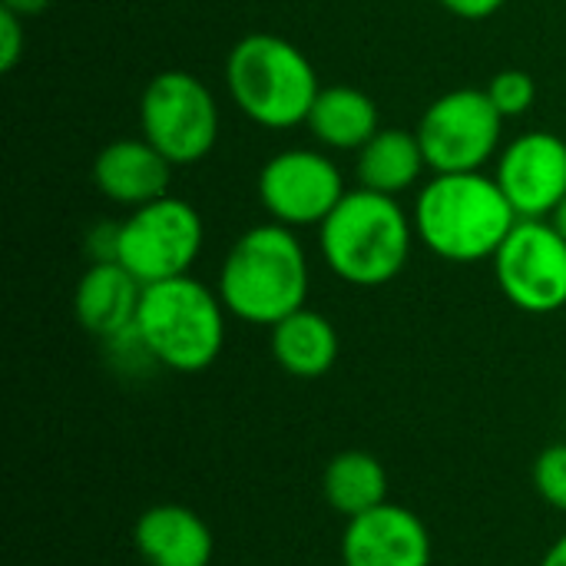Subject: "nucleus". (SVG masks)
Returning a JSON list of instances; mask_svg holds the SVG:
<instances>
[{
  "instance_id": "22",
  "label": "nucleus",
  "mask_w": 566,
  "mask_h": 566,
  "mask_svg": "<svg viewBox=\"0 0 566 566\" xmlns=\"http://www.w3.org/2000/svg\"><path fill=\"white\" fill-rule=\"evenodd\" d=\"M27 20L3 10L0 7V70L3 73H13V66L20 63L23 50H27Z\"/></svg>"
},
{
  "instance_id": "15",
  "label": "nucleus",
  "mask_w": 566,
  "mask_h": 566,
  "mask_svg": "<svg viewBox=\"0 0 566 566\" xmlns=\"http://www.w3.org/2000/svg\"><path fill=\"white\" fill-rule=\"evenodd\" d=\"M133 547L146 566H209L216 541L209 524L182 504H156L136 517Z\"/></svg>"
},
{
  "instance_id": "11",
  "label": "nucleus",
  "mask_w": 566,
  "mask_h": 566,
  "mask_svg": "<svg viewBox=\"0 0 566 566\" xmlns=\"http://www.w3.org/2000/svg\"><path fill=\"white\" fill-rule=\"evenodd\" d=\"M494 179L517 219H551L566 199V139L547 129L514 136L494 159Z\"/></svg>"
},
{
  "instance_id": "20",
  "label": "nucleus",
  "mask_w": 566,
  "mask_h": 566,
  "mask_svg": "<svg viewBox=\"0 0 566 566\" xmlns=\"http://www.w3.org/2000/svg\"><path fill=\"white\" fill-rule=\"evenodd\" d=\"M484 90L504 119H517V116L531 113V106L537 99V83L527 70H501L491 76V83Z\"/></svg>"
},
{
  "instance_id": "18",
  "label": "nucleus",
  "mask_w": 566,
  "mask_h": 566,
  "mask_svg": "<svg viewBox=\"0 0 566 566\" xmlns=\"http://www.w3.org/2000/svg\"><path fill=\"white\" fill-rule=\"evenodd\" d=\"M338 328L315 308H298L272 325V358L292 378H322L338 361Z\"/></svg>"
},
{
  "instance_id": "7",
  "label": "nucleus",
  "mask_w": 566,
  "mask_h": 566,
  "mask_svg": "<svg viewBox=\"0 0 566 566\" xmlns=\"http://www.w3.org/2000/svg\"><path fill=\"white\" fill-rule=\"evenodd\" d=\"M202 242L206 226L199 209L169 192L156 202L133 209L119 222L116 262L143 285H156L166 279L192 275Z\"/></svg>"
},
{
  "instance_id": "12",
  "label": "nucleus",
  "mask_w": 566,
  "mask_h": 566,
  "mask_svg": "<svg viewBox=\"0 0 566 566\" xmlns=\"http://www.w3.org/2000/svg\"><path fill=\"white\" fill-rule=\"evenodd\" d=\"M342 564L431 566V534L411 507L381 504L345 524Z\"/></svg>"
},
{
  "instance_id": "13",
  "label": "nucleus",
  "mask_w": 566,
  "mask_h": 566,
  "mask_svg": "<svg viewBox=\"0 0 566 566\" xmlns=\"http://www.w3.org/2000/svg\"><path fill=\"white\" fill-rule=\"evenodd\" d=\"M172 169L176 166L146 136H123L96 153L93 186L103 199L133 212L169 196Z\"/></svg>"
},
{
  "instance_id": "10",
  "label": "nucleus",
  "mask_w": 566,
  "mask_h": 566,
  "mask_svg": "<svg viewBox=\"0 0 566 566\" xmlns=\"http://www.w3.org/2000/svg\"><path fill=\"white\" fill-rule=\"evenodd\" d=\"M345 192L338 163L315 146L282 149L259 169V202L272 222L289 229L322 226Z\"/></svg>"
},
{
  "instance_id": "4",
  "label": "nucleus",
  "mask_w": 566,
  "mask_h": 566,
  "mask_svg": "<svg viewBox=\"0 0 566 566\" xmlns=\"http://www.w3.org/2000/svg\"><path fill=\"white\" fill-rule=\"evenodd\" d=\"M226 90L239 113L262 129L305 126L322 83L308 53L279 33H245L226 56Z\"/></svg>"
},
{
  "instance_id": "6",
  "label": "nucleus",
  "mask_w": 566,
  "mask_h": 566,
  "mask_svg": "<svg viewBox=\"0 0 566 566\" xmlns=\"http://www.w3.org/2000/svg\"><path fill=\"white\" fill-rule=\"evenodd\" d=\"M219 123L216 93L189 70L156 73L139 96V133L172 166L202 163L219 143Z\"/></svg>"
},
{
  "instance_id": "2",
  "label": "nucleus",
  "mask_w": 566,
  "mask_h": 566,
  "mask_svg": "<svg viewBox=\"0 0 566 566\" xmlns=\"http://www.w3.org/2000/svg\"><path fill=\"white\" fill-rule=\"evenodd\" d=\"M418 242L444 262L474 265L494 259L517 212L488 172H434L411 209Z\"/></svg>"
},
{
  "instance_id": "5",
  "label": "nucleus",
  "mask_w": 566,
  "mask_h": 566,
  "mask_svg": "<svg viewBox=\"0 0 566 566\" xmlns=\"http://www.w3.org/2000/svg\"><path fill=\"white\" fill-rule=\"evenodd\" d=\"M226 315L219 292L196 275L166 279L143 289L136 338L156 365L179 375H199L222 355Z\"/></svg>"
},
{
  "instance_id": "9",
  "label": "nucleus",
  "mask_w": 566,
  "mask_h": 566,
  "mask_svg": "<svg viewBox=\"0 0 566 566\" xmlns=\"http://www.w3.org/2000/svg\"><path fill=\"white\" fill-rule=\"evenodd\" d=\"M491 265L514 308L527 315L566 308V239L551 219H517Z\"/></svg>"
},
{
  "instance_id": "3",
  "label": "nucleus",
  "mask_w": 566,
  "mask_h": 566,
  "mask_svg": "<svg viewBox=\"0 0 566 566\" xmlns=\"http://www.w3.org/2000/svg\"><path fill=\"white\" fill-rule=\"evenodd\" d=\"M415 219L395 199L371 189H348L318 226V249L328 272L355 289L395 282L415 249Z\"/></svg>"
},
{
  "instance_id": "14",
  "label": "nucleus",
  "mask_w": 566,
  "mask_h": 566,
  "mask_svg": "<svg viewBox=\"0 0 566 566\" xmlns=\"http://www.w3.org/2000/svg\"><path fill=\"white\" fill-rule=\"evenodd\" d=\"M143 289L119 262H93L73 289V315L93 338L113 345L136 332Z\"/></svg>"
},
{
  "instance_id": "21",
  "label": "nucleus",
  "mask_w": 566,
  "mask_h": 566,
  "mask_svg": "<svg viewBox=\"0 0 566 566\" xmlns=\"http://www.w3.org/2000/svg\"><path fill=\"white\" fill-rule=\"evenodd\" d=\"M534 488L537 494L566 514V444H551L534 461Z\"/></svg>"
},
{
  "instance_id": "17",
  "label": "nucleus",
  "mask_w": 566,
  "mask_h": 566,
  "mask_svg": "<svg viewBox=\"0 0 566 566\" xmlns=\"http://www.w3.org/2000/svg\"><path fill=\"white\" fill-rule=\"evenodd\" d=\"M355 156H358L355 159L358 186L381 192V196H395V199L421 186V176L428 169V159L415 129L381 126Z\"/></svg>"
},
{
  "instance_id": "25",
  "label": "nucleus",
  "mask_w": 566,
  "mask_h": 566,
  "mask_svg": "<svg viewBox=\"0 0 566 566\" xmlns=\"http://www.w3.org/2000/svg\"><path fill=\"white\" fill-rule=\"evenodd\" d=\"M541 566H566V534L544 554V560H541Z\"/></svg>"
},
{
  "instance_id": "19",
  "label": "nucleus",
  "mask_w": 566,
  "mask_h": 566,
  "mask_svg": "<svg viewBox=\"0 0 566 566\" xmlns=\"http://www.w3.org/2000/svg\"><path fill=\"white\" fill-rule=\"evenodd\" d=\"M322 494L342 517H361L388 504V471L368 451H342L325 464Z\"/></svg>"
},
{
  "instance_id": "23",
  "label": "nucleus",
  "mask_w": 566,
  "mask_h": 566,
  "mask_svg": "<svg viewBox=\"0 0 566 566\" xmlns=\"http://www.w3.org/2000/svg\"><path fill=\"white\" fill-rule=\"evenodd\" d=\"M438 3L458 20H491L494 13L504 10L507 0H438Z\"/></svg>"
},
{
  "instance_id": "16",
  "label": "nucleus",
  "mask_w": 566,
  "mask_h": 566,
  "mask_svg": "<svg viewBox=\"0 0 566 566\" xmlns=\"http://www.w3.org/2000/svg\"><path fill=\"white\" fill-rule=\"evenodd\" d=\"M305 129L325 153H358L381 129L378 103L371 99V93L348 83L322 86Z\"/></svg>"
},
{
  "instance_id": "8",
  "label": "nucleus",
  "mask_w": 566,
  "mask_h": 566,
  "mask_svg": "<svg viewBox=\"0 0 566 566\" xmlns=\"http://www.w3.org/2000/svg\"><path fill=\"white\" fill-rule=\"evenodd\" d=\"M504 123L488 90L458 86L421 113L415 133L431 172H484L504 149Z\"/></svg>"
},
{
  "instance_id": "24",
  "label": "nucleus",
  "mask_w": 566,
  "mask_h": 566,
  "mask_svg": "<svg viewBox=\"0 0 566 566\" xmlns=\"http://www.w3.org/2000/svg\"><path fill=\"white\" fill-rule=\"evenodd\" d=\"M53 0H0V7L3 10H10V13H17V17H36V13H43L46 7H50Z\"/></svg>"
},
{
  "instance_id": "1",
  "label": "nucleus",
  "mask_w": 566,
  "mask_h": 566,
  "mask_svg": "<svg viewBox=\"0 0 566 566\" xmlns=\"http://www.w3.org/2000/svg\"><path fill=\"white\" fill-rule=\"evenodd\" d=\"M312 285L308 252L295 229L282 222H259L245 229L219 265L216 292L226 312L245 325L272 328L292 312L305 308Z\"/></svg>"
},
{
  "instance_id": "26",
  "label": "nucleus",
  "mask_w": 566,
  "mask_h": 566,
  "mask_svg": "<svg viewBox=\"0 0 566 566\" xmlns=\"http://www.w3.org/2000/svg\"><path fill=\"white\" fill-rule=\"evenodd\" d=\"M551 222H554V229H557V232H560V235H564V239H566V199H564V202H560V206H557V209H554Z\"/></svg>"
}]
</instances>
